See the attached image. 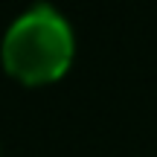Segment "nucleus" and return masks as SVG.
<instances>
[{"mask_svg": "<svg viewBox=\"0 0 157 157\" xmlns=\"http://www.w3.org/2000/svg\"><path fill=\"white\" fill-rule=\"evenodd\" d=\"M73 58L70 23L50 6L21 15L3 35V64L23 82H50Z\"/></svg>", "mask_w": 157, "mask_h": 157, "instance_id": "1", "label": "nucleus"}]
</instances>
